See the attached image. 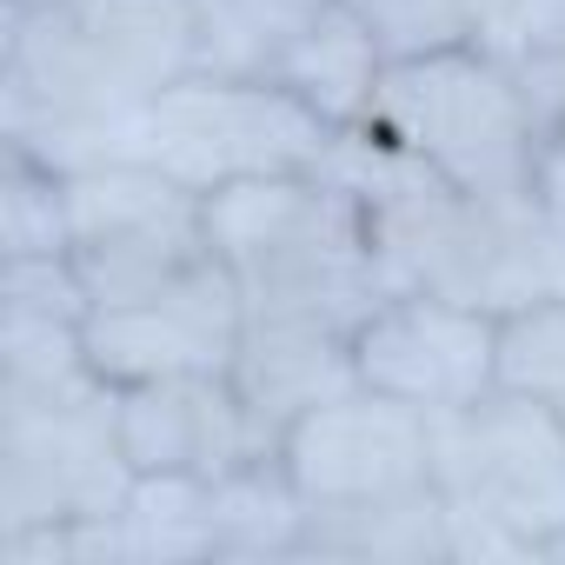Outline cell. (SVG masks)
<instances>
[{
    "instance_id": "obj_5",
    "label": "cell",
    "mask_w": 565,
    "mask_h": 565,
    "mask_svg": "<svg viewBox=\"0 0 565 565\" xmlns=\"http://www.w3.org/2000/svg\"><path fill=\"white\" fill-rule=\"evenodd\" d=\"M360 386L419 413H459L499 386V313L446 294H386L353 327Z\"/></svg>"
},
{
    "instance_id": "obj_10",
    "label": "cell",
    "mask_w": 565,
    "mask_h": 565,
    "mask_svg": "<svg viewBox=\"0 0 565 565\" xmlns=\"http://www.w3.org/2000/svg\"><path fill=\"white\" fill-rule=\"evenodd\" d=\"M393 54L380 47V34L366 28V14L353 0H327V8L273 54V81L300 94L320 120L333 127H360L380 81H386Z\"/></svg>"
},
{
    "instance_id": "obj_16",
    "label": "cell",
    "mask_w": 565,
    "mask_h": 565,
    "mask_svg": "<svg viewBox=\"0 0 565 565\" xmlns=\"http://www.w3.org/2000/svg\"><path fill=\"white\" fill-rule=\"evenodd\" d=\"M558 413H565V399H558Z\"/></svg>"
},
{
    "instance_id": "obj_14",
    "label": "cell",
    "mask_w": 565,
    "mask_h": 565,
    "mask_svg": "<svg viewBox=\"0 0 565 565\" xmlns=\"http://www.w3.org/2000/svg\"><path fill=\"white\" fill-rule=\"evenodd\" d=\"M0 239H8V259H21V253H74L67 186H61V173L34 167L28 153H14V167H8V193H0Z\"/></svg>"
},
{
    "instance_id": "obj_7",
    "label": "cell",
    "mask_w": 565,
    "mask_h": 565,
    "mask_svg": "<svg viewBox=\"0 0 565 565\" xmlns=\"http://www.w3.org/2000/svg\"><path fill=\"white\" fill-rule=\"evenodd\" d=\"M279 466L294 472L307 505H353V499L426 486L433 479V413L393 393H373V386H347L287 426Z\"/></svg>"
},
{
    "instance_id": "obj_9",
    "label": "cell",
    "mask_w": 565,
    "mask_h": 565,
    "mask_svg": "<svg viewBox=\"0 0 565 565\" xmlns=\"http://www.w3.org/2000/svg\"><path fill=\"white\" fill-rule=\"evenodd\" d=\"M226 380H233V393L246 399L253 426H259V433L273 439V452H279V439H287L294 419H307V413L327 406L333 393L360 386L353 333L313 327V320H246Z\"/></svg>"
},
{
    "instance_id": "obj_8",
    "label": "cell",
    "mask_w": 565,
    "mask_h": 565,
    "mask_svg": "<svg viewBox=\"0 0 565 565\" xmlns=\"http://www.w3.org/2000/svg\"><path fill=\"white\" fill-rule=\"evenodd\" d=\"M120 446L134 472H200V479H226L253 459H273V439L253 426L226 373L120 386Z\"/></svg>"
},
{
    "instance_id": "obj_2",
    "label": "cell",
    "mask_w": 565,
    "mask_h": 565,
    "mask_svg": "<svg viewBox=\"0 0 565 565\" xmlns=\"http://www.w3.org/2000/svg\"><path fill=\"white\" fill-rule=\"evenodd\" d=\"M134 492L120 446V386L94 366L74 380L0 386V512L8 532L61 519H114Z\"/></svg>"
},
{
    "instance_id": "obj_3",
    "label": "cell",
    "mask_w": 565,
    "mask_h": 565,
    "mask_svg": "<svg viewBox=\"0 0 565 565\" xmlns=\"http://www.w3.org/2000/svg\"><path fill=\"white\" fill-rule=\"evenodd\" d=\"M340 134L273 74L193 67L140 114V160L167 167L186 193H213L253 173H327Z\"/></svg>"
},
{
    "instance_id": "obj_4",
    "label": "cell",
    "mask_w": 565,
    "mask_h": 565,
    "mask_svg": "<svg viewBox=\"0 0 565 565\" xmlns=\"http://www.w3.org/2000/svg\"><path fill=\"white\" fill-rule=\"evenodd\" d=\"M433 486L505 519L532 552H565V413L505 386L433 413Z\"/></svg>"
},
{
    "instance_id": "obj_1",
    "label": "cell",
    "mask_w": 565,
    "mask_h": 565,
    "mask_svg": "<svg viewBox=\"0 0 565 565\" xmlns=\"http://www.w3.org/2000/svg\"><path fill=\"white\" fill-rule=\"evenodd\" d=\"M360 127L479 200H525L545 140L519 67L479 41L393 61Z\"/></svg>"
},
{
    "instance_id": "obj_15",
    "label": "cell",
    "mask_w": 565,
    "mask_h": 565,
    "mask_svg": "<svg viewBox=\"0 0 565 565\" xmlns=\"http://www.w3.org/2000/svg\"><path fill=\"white\" fill-rule=\"evenodd\" d=\"M492 54H505V61H552V54H565V0H519Z\"/></svg>"
},
{
    "instance_id": "obj_13",
    "label": "cell",
    "mask_w": 565,
    "mask_h": 565,
    "mask_svg": "<svg viewBox=\"0 0 565 565\" xmlns=\"http://www.w3.org/2000/svg\"><path fill=\"white\" fill-rule=\"evenodd\" d=\"M499 386L532 399H565V294L499 313Z\"/></svg>"
},
{
    "instance_id": "obj_12",
    "label": "cell",
    "mask_w": 565,
    "mask_h": 565,
    "mask_svg": "<svg viewBox=\"0 0 565 565\" xmlns=\"http://www.w3.org/2000/svg\"><path fill=\"white\" fill-rule=\"evenodd\" d=\"M300 532H307V492L279 466V452L213 479L220 552H300Z\"/></svg>"
},
{
    "instance_id": "obj_11",
    "label": "cell",
    "mask_w": 565,
    "mask_h": 565,
    "mask_svg": "<svg viewBox=\"0 0 565 565\" xmlns=\"http://www.w3.org/2000/svg\"><path fill=\"white\" fill-rule=\"evenodd\" d=\"M300 552H333V558H452L446 545V492L406 486L386 499H353V505H307Z\"/></svg>"
},
{
    "instance_id": "obj_6",
    "label": "cell",
    "mask_w": 565,
    "mask_h": 565,
    "mask_svg": "<svg viewBox=\"0 0 565 565\" xmlns=\"http://www.w3.org/2000/svg\"><path fill=\"white\" fill-rule=\"evenodd\" d=\"M246 333V294L220 253L134 307L87 313V360L114 386L180 380V373H226Z\"/></svg>"
}]
</instances>
